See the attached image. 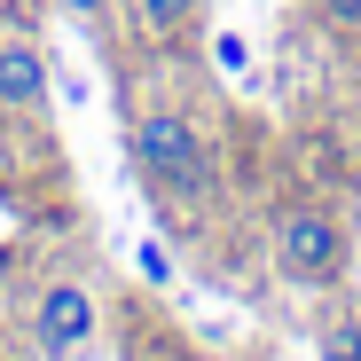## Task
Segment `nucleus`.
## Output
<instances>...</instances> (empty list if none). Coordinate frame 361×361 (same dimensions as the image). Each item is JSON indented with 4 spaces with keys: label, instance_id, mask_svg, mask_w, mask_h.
Segmentation results:
<instances>
[{
    "label": "nucleus",
    "instance_id": "f257e3e1",
    "mask_svg": "<svg viewBox=\"0 0 361 361\" xmlns=\"http://www.w3.org/2000/svg\"><path fill=\"white\" fill-rule=\"evenodd\" d=\"M126 149H134V173L149 180L157 197H212V180H220L204 134L189 126V110H173V102H157V110L134 118Z\"/></svg>",
    "mask_w": 361,
    "mask_h": 361
},
{
    "label": "nucleus",
    "instance_id": "f03ea898",
    "mask_svg": "<svg viewBox=\"0 0 361 361\" xmlns=\"http://www.w3.org/2000/svg\"><path fill=\"white\" fill-rule=\"evenodd\" d=\"M275 267H283L290 283H330V275L345 267V228H338V212L290 204V212L275 220Z\"/></svg>",
    "mask_w": 361,
    "mask_h": 361
},
{
    "label": "nucleus",
    "instance_id": "7ed1b4c3",
    "mask_svg": "<svg viewBox=\"0 0 361 361\" xmlns=\"http://www.w3.org/2000/svg\"><path fill=\"white\" fill-rule=\"evenodd\" d=\"M94 290L87 283H47L39 298H32V338H39V353H79L87 338H94Z\"/></svg>",
    "mask_w": 361,
    "mask_h": 361
},
{
    "label": "nucleus",
    "instance_id": "20e7f679",
    "mask_svg": "<svg viewBox=\"0 0 361 361\" xmlns=\"http://www.w3.org/2000/svg\"><path fill=\"white\" fill-rule=\"evenodd\" d=\"M47 110V55L24 32H0V118H32Z\"/></svg>",
    "mask_w": 361,
    "mask_h": 361
},
{
    "label": "nucleus",
    "instance_id": "39448f33",
    "mask_svg": "<svg viewBox=\"0 0 361 361\" xmlns=\"http://www.w3.org/2000/svg\"><path fill=\"white\" fill-rule=\"evenodd\" d=\"M126 8H134V24L149 39H180V32L197 24V0H126Z\"/></svg>",
    "mask_w": 361,
    "mask_h": 361
},
{
    "label": "nucleus",
    "instance_id": "423d86ee",
    "mask_svg": "<svg viewBox=\"0 0 361 361\" xmlns=\"http://www.w3.org/2000/svg\"><path fill=\"white\" fill-rule=\"evenodd\" d=\"M322 361H361V322H353V314H338V322L322 330Z\"/></svg>",
    "mask_w": 361,
    "mask_h": 361
},
{
    "label": "nucleus",
    "instance_id": "0eeeda50",
    "mask_svg": "<svg viewBox=\"0 0 361 361\" xmlns=\"http://www.w3.org/2000/svg\"><path fill=\"white\" fill-rule=\"evenodd\" d=\"M314 16L330 32H361V0H314Z\"/></svg>",
    "mask_w": 361,
    "mask_h": 361
},
{
    "label": "nucleus",
    "instance_id": "6e6552de",
    "mask_svg": "<svg viewBox=\"0 0 361 361\" xmlns=\"http://www.w3.org/2000/svg\"><path fill=\"white\" fill-rule=\"evenodd\" d=\"M55 8L79 16V24H102V16H110V0H55Z\"/></svg>",
    "mask_w": 361,
    "mask_h": 361
},
{
    "label": "nucleus",
    "instance_id": "1a4fd4ad",
    "mask_svg": "<svg viewBox=\"0 0 361 361\" xmlns=\"http://www.w3.org/2000/svg\"><path fill=\"white\" fill-rule=\"evenodd\" d=\"M126 361H173V353H157V345H134V353H126Z\"/></svg>",
    "mask_w": 361,
    "mask_h": 361
}]
</instances>
